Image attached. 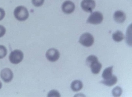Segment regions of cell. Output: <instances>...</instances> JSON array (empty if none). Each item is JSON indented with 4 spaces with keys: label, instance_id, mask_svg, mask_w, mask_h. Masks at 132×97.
<instances>
[{
    "label": "cell",
    "instance_id": "1",
    "mask_svg": "<svg viewBox=\"0 0 132 97\" xmlns=\"http://www.w3.org/2000/svg\"><path fill=\"white\" fill-rule=\"evenodd\" d=\"M15 17L20 21H26L29 16L27 8L23 6H19L15 9L14 12Z\"/></svg>",
    "mask_w": 132,
    "mask_h": 97
},
{
    "label": "cell",
    "instance_id": "2",
    "mask_svg": "<svg viewBox=\"0 0 132 97\" xmlns=\"http://www.w3.org/2000/svg\"><path fill=\"white\" fill-rule=\"evenodd\" d=\"M79 42L84 46L90 47L93 44L94 38L90 33H85L80 37Z\"/></svg>",
    "mask_w": 132,
    "mask_h": 97
},
{
    "label": "cell",
    "instance_id": "3",
    "mask_svg": "<svg viewBox=\"0 0 132 97\" xmlns=\"http://www.w3.org/2000/svg\"><path fill=\"white\" fill-rule=\"evenodd\" d=\"M24 58L23 52L20 50H15L10 53L9 60L12 64H18L22 62Z\"/></svg>",
    "mask_w": 132,
    "mask_h": 97
},
{
    "label": "cell",
    "instance_id": "4",
    "mask_svg": "<svg viewBox=\"0 0 132 97\" xmlns=\"http://www.w3.org/2000/svg\"><path fill=\"white\" fill-rule=\"evenodd\" d=\"M103 20V16L102 13L96 11L93 12L90 15L87 22L92 24L97 25L101 24Z\"/></svg>",
    "mask_w": 132,
    "mask_h": 97
},
{
    "label": "cell",
    "instance_id": "5",
    "mask_svg": "<svg viewBox=\"0 0 132 97\" xmlns=\"http://www.w3.org/2000/svg\"><path fill=\"white\" fill-rule=\"evenodd\" d=\"M95 6L96 3L94 0H83L81 3L82 9L86 12L91 13Z\"/></svg>",
    "mask_w": 132,
    "mask_h": 97
},
{
    "label": "cell",
    "instance_id": "6",
    "mask_svg": "<svg viewBox=\"0 0 132 97\" xmlns=\"http://www.w3.org/2000/svg\"><path fill=\"white\" fill-rule=\"evenodd\" d=\"M46 57L50 62H56L60 57V53L57 49L52 48L47 50L46 53Z\"/></svg>",
    "mask_w": 132,
    "mask_h": 97
},
{
    "label": "cell",
    "instance_id": "7",
    "mask_svg": "<svg viewBox=\"0 0 132 97\" xmlns=\"http://www.w3.org/2000/svg\"><path fill=\"white\" fill-rule=\"evenodd\" d=\"M1 76L3 81L5 83H9L13 79V72L9 68H4L1 72Z\"/></svg>",
    "mask_w": 132,
    "mask_h": 97
},
{
    "label": "cell",
    "instance_id": "8",
    "mask_svg": "<svg viewBox=\"0 0 132 97\" xmlns=\"http://www.w3.org/2000/svg\"><path fill=\"white\" fill-rule=\"evenodd\" d=\"M75 9V5L72 2L67 1L64 2L62 6V9L64 13L66 14L72 13Z\"/></svg>",
    "mask_w": 132,
    "mask_h": 97
},
{
    "label": "cell",
    "instance_id": "9",
    "mask_svg": "<svg viewBox=\"0 0 132 97\" xmlns=\"http://www.w3.org/2000/svg\"><path fill=\"white\" fill-rule=\"evenodd\" d=\"M113 17L116 22L119 24L123 23L126 19V14L121 11H118L116 12Z\"/></svg>",
    "mask_w": 132,
    "mask_h": 97
},
{
    "label": "cell",
    "instance_id": "10",
    "mask_svg": "<svg viewBox=\"0 0 132 97\" xmlns=\"http://www.w3.org/2000/svg\"><path fill=\"white\" fill-rule=\"evenodd\" d=\"M118 78L115 75H112V76L108 80L101 81V83L108 86H114L117 83Z\"/></svg>",
    "mask_w": 132,
    "mask_h": 97
},
{
    "label": "cell",
    "instance_id": "11",
    "mask_svg": "<svg viewBox=\"0 0 132 97\" xmlns=\"http://www.w3.org/2000/svg\"><path fill=\"white\" fill-rule=\"evenodd\" d=\"M82 83L79 80L74 81L71 84V88L72 91L75 92L79 91L82 88Z\"/></svg>",
    "mask_w": 132,
    "mask_h": 97
},
{
    "label": "cell",
    "instance_id": "12",
    "mask_svg": "<svg viewBox=\"0 0 132 97\" xmlns=\"http://www.w3.org/2000/svg\"><path fill=\"white\" fill-rule=\"evenodd\" d=\"M102 67V65L98 61L94 63L90 66L91 71L94 74H97L99 73Z\"/></svg>",
    "mask_w": 132,
    "mask_h": 97
},
{
    "label": "cell",
    "instance_id": "13",
    "mask_svg": "<svg viewBox=\"0 0 132 97\" xmlns=\"http://www.w3.org/2000/svg\"><path fill=\"white\" fill-rule=\"evenodd\" d=\"M113 66L109 67L104 69L102 74V77L104 80H106L111 78L112 76Z\"/></svg>",
    "mask_w": 132,
    "mask_h": 97
},
{
    "label": "cell",
    "instance_id": "14",
    "mask_svg": "<svg viewBox=\"0 0 132 97\" xmlns=\"http://www.w3.org/2000/svg\"><path fill=\"white\" fill-rule=\"evenodd\" d=\"M112 38L114 41L118 42H121L124 39V35L120 31H117L115 33H113L112 35Z\"/></svg>",
    "mask_w": 132,
    "mask_h": 97
},
{
    "label": "cell",
    "instance_id": "15",
    "mask_svg": "<svg viewBox=\"0 0 132 97\" xmlns=\"http://www.w3.org/2000/svg\"><path fill=\"white\" fill-rule=\"evenodd\" d=\"M126 43L129 46H132V25L131 24L128 28L126 32Z\"/></svg>",
    "mask_w": 132,
    "mask_h": 97
},
{
    "label": "cell",
    "instance_id": "16",
    "mask_svg": "<svg viewBox=\"0 0 132 97\" xmlns=\"http://www.w3.org/2000/svg\"><path fill=\"white\" fill-rule=\"evenodd\" d=\"M97 61H98V58L96 56L91 55L89 56L87 58L86 60V64L89 67H90L92 64Z\"/></svg>",
    "mask_w": 132,
    "mask_h": 97
},
{
    "label": "cell",
    "instance_id": "17",
    "mask_svg": "<svg viewBox=\"0 0 132 97\" xmlns=\"http://www.w3.org/2000/svg\"><path fill=\"white\" fill-rule=\"evenodd\" d=\"M122 90L121 87L116 86L113 89L112 91V94L114 97H119L122 93Z\"/></svg>",
    "mask_w": 132,
    "mask_h": 97
},
{
    "label": "cell",
    "instance_id": "18",
    "mask_svg": "<svg viewBox=\"0 0 132 97\" xmlns=\"http://www.w3.org/2000/svg\"><path fill=\"white\" fill-rule=\"evenodd\" d=\"M7 50L5 46L0 45V59H3L7 54Z\"/></svg>",
    "mask_w": 132,
    "mask_h": 97
},
{
    "label": "cell",
    "instance_id": "19",
    "mask_svg": "<svg viewBox=\"0 0 132 97\" xmlns=\"http://www.w3.org/2000/svg\"><path fill=\"white\" fill-rule=\"evenodd\" d=\"M45 0H32V3L36 7H40L44 3Z\"/></svg>",
    "mask_w": 132,
    "mask_h": 97
},
{
    "label": "cell",
    "instance_id": "20",
    "mask_svg": "<svg viewBox=\"0 0 132 97\" xmlns=\"http://www.w3.org/2000/svg\"><path fill=\"white\" fill-rule=\"evenodd\" d=\"M47 96L59 97L61 96V95L58 91L55 90H53L49 92L47 95Z\"/></svg>",
    "mask_w": 132,
    "mask_h": 97
},
{
    "label": "cell",
    "instance_id": "21",
    "mask_svg": "<svg viewBox=\"0 0 132 97\" xmlns=\"http://www.w3.org/2000/svg\"><path fill=\"white\" fill-rule=\"evenodd\" d=\"M6 33V29L2 25H0V38L4 36Z\"/></svg>",
    "mask_w": 132,
    "mask_h": 97
},
{
    "label": "cell",
    "instance_id": "22",
    "mask_svg": "<svg viewBox=\"0 0 132 97\" xmlns=\"http://www.w3.org/2000/svg\"><path fill=\"white\" fill-rule=\"evenodd\" d=\"M5 12L3 8H0V21H2L5 16Z\"/></svg>",
    "mask_w": 132,
    "mask_h": 97
},
{
    "label": "cell",
    "instance_id": "23",
    "mask_svg": "<svg viewBox=\"0 0 132 97\" xmlns=\"http://www.w3.org/2000/svg\"><path fill=\"white\" fill-rule=\"evenodd\" d=\"M2 83L1 81H0V90H1V88H2Z\"/></svg>",
    "mask_w": 132,
    "mask_h": 97
}]
</instances>
